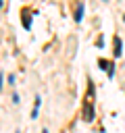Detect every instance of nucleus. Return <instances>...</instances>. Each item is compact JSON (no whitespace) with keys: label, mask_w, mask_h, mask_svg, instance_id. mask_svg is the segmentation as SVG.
Returning a JSON list of instances; mask_svg holds the SVG:
<instances>
[{"label":"nucleus","mask_w":125,"mask_h":133,"mask_svg":"<svg viewBox=\"0 0 125 133\" xmlns=\"http://www.w3.org/2000/svg\"><path fill=\"white\" fill-rule=\"evenodd\" d=\"M38 114H40V110H35V108H31V114H29V116H31V118H38Z\"/></svg>","instance_id":"nucleus-8"},{"label":"nucleus","mask_w":125,"mask_h":133,"mask_svg":"<svg viewBox=\"0 0 125 133\" xmlns=\"http://www.w3.org/2000/svg\"><path fill=\"white\" fill-rule=\"evenodd\" d=\"M123 56V39L121 35H115L113 37V58H121Z\"/></svg>","instance_id":"nucleus-2"},{"label":"nucleus","mask_w":125,"mask_h":133,"mask_svg":"<svg viewBox=\"0 0 125 133\" xmlns=\"http://www.w3.org/2000/svg\"><path fill=\"white\" fill-rule=\"evenodd\" d=\"M40 106H42V96H40V94H35V96H33V108H35V110H40Z\"/></svg>","instance_id":"nucleus-5"},{"label":"nucleus","mask_w":125,"mask_h":133,"mask_svg":"<svg viewBox=\"0 0 125 133\" xmlns=\"http://www.w3.org/2000/svg\"><path fill=\"white\" fill-rule=\"evenodd\" d=\"M83 12H85V2H77V4H75V10H73L75 23H81V21H83Z\"/></svg>","instance_id":"nucleus-3"},{"label":"nucleus","mask_w":125,"mask_h":133,"mask_svg":"<svg viewBox=\"0 0 125 133\" xmlns=\"http://www.w3.org/2000/svg\"><path fill=\"white\" fill-rule=\"evenodd\" d=\"M42 133H50V131H48V129H46V127H44V129H42Z\"/></svg>","instance_id":"nucleus-10"},{"label":"nucleus","mask_w":125,"mask_h":133,"mask_svg":"<svg viewBox=\"0 0 125 133\" xmlns=\"http://www.w3.org/2000/svg\"><path fill=\"white\" fill-rule=\"evenodd\" d=\"M94 116H96V112H94V100H85L83 102V121L92 123Z\"/></svg>","instance_id":"nucleus-1"},{"label":"nucleus","mask_w":125,"mask_h":133,"mask_svg":"<svg viewBox=\"0 0 125 133\" xmlns=\"http://www.w3.org/2000/svg\"><path fill=\"white\" fill-rule=\"evenodd\" d=\"M15 81H17L15 73H8V77H6V83H8V85H15Z\"/></svg>","instance_id":"nucleus-7"},{"label":"nucleus","mask_w":125,"mask_h":133,"mask_svg":"<svg viewBox=\"0 0 125 133\" xmlns=\"http://www.w3.org/2000/svg\"><path fill=\"white\" fill-rule=\"evenodd\" d=\"M96 46H98V48H102V46H104V37H98V42H96Z\"/></svg>","instance_id":"nucleus-9"},{"label":"nucleus","mask_w":125,"mask_h":133,"mask_svg":"<svg viewBox=\"0 0 125 133\" xmlns=\"http://www.w3.org/2000/svg\"><path fill=\"white\" fill-rule=\"evenodd\" d=\"M23 27L29 31L31 29V19H29V15H25V10H23Z\"/></svg>","instance_id":"nucleus-4"},{"label":"nucleus","mask_w":125,"mask_h":133,"mask_svg":"<svg viewBox=\"0 0 125 133\" xmlns=\"http://www.w3.org/2000/svg\"><path fill=\"white\" fill-rule=\"evenodd\" d=\"M10 102H12V104H19V102H21V96H19V91H12V94H10Z\"/></svg>","instance_id":"nucleus-6"},{"label":"nucleus","mask_w":125,"mask_h":133,"mask_svg":"<svg viewBox=\"0 0 125 133\" xmlns=\"http://www.w3.org/2000/svg\"><path fill=\"white\" fill-rule=\"evenodd\" d=\"M15 133H21V131H19V129H17V131H15Z\"/></svg>","instance_id":"nucleus-11"}]
</instances>
